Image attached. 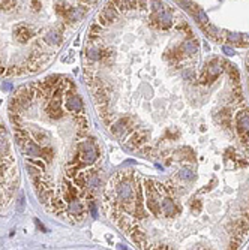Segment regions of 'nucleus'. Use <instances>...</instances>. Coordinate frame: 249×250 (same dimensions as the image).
Listing matches in <instances>:
<instances>
[{"label":"nucleus","instance_id":"nucleus-1","mask_svg":"<svg viewBox=\"0 0 249 250\" xmlns=\"http://www.w3.org/2000/svg\"><path fill=\"white\" fill-rule=\"evenodd\" d=\"M63 106L68 112L71 114H77V112H81L83 111V100L81 97L74 93V91H68L65 96H63Z\"/></svg>","mask_w":249,"mask_h":250},{"label":"nucleus","instance_id":"nucleus-2","mask_svg":"<svg viewBox=\"0 0 249 250\" xmlns=\"http://www.w3.org/2000/svg\"><path fill=\"white\" fill-rule=\"evenodd\" d=\"M116 193H117V198L120 201H131L134 198V190H132L129 183H120L116 187Z\"/></svg>","mask_w":249,"mask_h":250},{"label":"nucleus","instance_id":"nucleus-3","mask_svg":"<svg viewBox=\"0 0 249 250\" xmlns=\"http://www.w3.org/2000/svg\"><path fill=\"white\" fill-rule=\"evenodd\" d=\"M237 127H239V132L240 133H246L249 130V116L248 114H240L239 119H237Z\"/></svg>","mask_w":249,"mask_h":250},{"label":"nucleus","instance_id":"nucleus-4","mask_svg":"<svg viewBox=\"0 0 249 250\" xmlns=\"http://www.w3.org/2000/svg\"><path fill=\"white\" fill-rule=\"evenodd\" d=\"M161 208H162V211H165L167 216H171V214L174 213L176 207H174V204H173V201H171L170 198H165V199H162V202H161Z\"/></svg>","mask_w":249,"mask_h":250},{"label":"nucleus","instance_id":"nucleus-5","mask_svg":"<svg viewBox=\"0 0 249 250\" xmlns=\"http://www.w3.org/2000/svg\"><path fill=\"white\" fill-rule=\"evenodd\" d=\"M182 48H183V51L188 52V54H195L197 49H198V45H197V42H185V43L182 45Z\"/></svg>","mask_w":249,"mask_h":250},{"label":"nucleus","instance_id":"nucleus-6","mask_svg":"<svg viewBox=\"0 0 249 250\" xmlns=\"http://www.w3.org/2000/svg\"><path fill=\"white\" fill-rule=\"evenodd\" d=\"M221 71H222V68L218 65V62H213V63L209 66V74L213 75V77H216L218 74H221Z\"/></svg>","mask_w":249,"mask_h":250},{"label":"nucleus","instance_id":"nucleus-7","mask_svg":"<svg viewBox=\"0 0 249 250\" xmlns=\"http://www.w3.org/2000/svg\"><path fill=\"white\" fill-rule=\"evenodd\" d=\"M180 178L192 180V178H194V174H192L191 171H188V169H183V171H180Z\"/></svg>","mask_w":249,"mask_h":250},{"label":"nucleus","instance_id":"nucleus-8","mask_svg":"<svg viewBox=\"0 0 249 250\" xmlns=\"http://www.w3.org/2000/svg\"><path fill=\"white\" fill-rule=\"evenodd\" d=\"M224 52H225L227 55H234V49H231V48H228V46H224Z\"/></svg>","mask_w":249,"mask_h":250},{"label":"nucleus","instance_id":"nucleus-9","mask_svg":"<svg viewBox=\"0 0 249 250\" xmlns=\"http://www.w3.org/2000/svg\"><path fill=\"white\" fill-rule=\"evenodd\" d=\"M228 38H230V41H239V39H240V35L233 33V35H228Z\"/></svg>","mask_w":249,"mask_h":250},{"label":"nucleus","instance_id":"nucleus-10","mask_svg":"<svg viewBox=\"0 0 249 250\" xmlns=\"http://www.w3.org/2000/svg\"><path fill=\"white\" fill-rule=\"evenodd\" d=\"M2 87H3V90H11V88H12V85H11L9 83H5Z\"/></svg>","mask_w":249,"mask_h":250}]
</instances>
